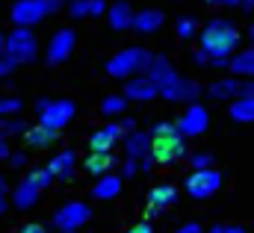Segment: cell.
Masks as SVG:
<instances>
[{"instance_id":"obj_1","label":"cell","mask_w":254,"mask_h":233,"mask_svg":"<svg viewBox=\"0 0 254 233\" xmlns=\"http://www.w3.org/2000/svg\"><path fill=\"white\" fill-rule=\"evenodd\" d=\"M240 42H243V33L228 18H213L198 33V51H204L210 57V68H228Z\"/></svg>"},{"instance_id":"obj_2","label":"cell","mask_w":254,"mask_h":233,"mask_svg":"<svg viewBox=\"0 0 254 233\" xmlns=\"http://www.w3.org/2000/svg\"><path fill=\"white\" fill-rule=\"evenodd\" d=\"M190 145L187 136L178 130L175 121H157L151 130V157L157 166H175L181 160H187Z\"/></svg>"},{"instance_id":"obj_3","label":"cell","mask_w":254,"mask_h":233,"mask_svg":"<svg viewBox=\"0 0 254 233\" xmlns=\"http://www.w3.org/2000/svg\"><path fill=\"white\" fill-rule=\"evenodd\" d=\"M148 62H151V51H145V48H125L116 57L107 59V74L116 77V80H130L136 74H145Z\"/></svg>"},{"instance_id":"obj_4","label":"cell","mask_w":254,"mask_h":233,"mask_svg":"<svg viewBox=\"0 0 254 233\" xmlns=\"http://www.w3.org/2000/svg\"><path fill=\"white\" fill-rule=\"evenodd\" d=\"M6 57L15 65H30L39 57V39H36L33 27H15L6 33Z\"/></svg>"},{"instance_id":"obj_5","label":"cell","mask_w":254,"mask_h":233,"mask_svg":"<svg viewBox=\"0 0 254 233\" xmlns=\"http://www.w3.org/2000/svg\"><path fill=\"white\" fill-rule=\"evenodd\" d=\"M60 9H63V0H15L9 15L15 27H33Z\"/></svg>"},{"instance_id":"obj_6","label":"cell","mask_w":254,"mask_h":233,"mask_svg":"<svg viewBox=\"0 0 254 233\" xmlns=\"http://www.w3.org/2000/svg\"><path fill=\"white\" fill-rule=\"evenodd\" d=\"M36 107H39V124L48 127V130H54V133H60L63 127H68L74 121V116H77V107L68 98H57V101L42 98Z\"/></svg>"},{"instance_id":"obj_7","label":"cell","mask_w":254,"mask_h":233,"mask_svg":"<svg viewBox=\"0 0 254 233\" xmlns=\"http://www.w3.org/2000/svg\"><path fill=\"white\" fill-rule=\"evenodd\" d=\"M184 186H187V195L195 198V201L213 198L222 189V172L219 169H192Z\"/></svg>"},{"instance_id":"obj_8","label":"cell","mask_w":254,"mask_h":233,"mask_svg":"<svg viewBox=\"0 0 254 233\" xmlns=\"http://www.w3.org/2000/svg\"><path fill=\"white\" fill-rule=\"evenodd\" d=\"M86 222H92V207L83 201H68L54 213V228L57 231H80Z\"/></svg>"},{"instance_id":"obj_9","label":"cell","mask_w":254,"mask_h":233,"mask_svg":"<svg viewBox=\"0 0 254 233\" xmlns=\"http://www.w3.org/2000/svg\"><path fill=\"white\" fill-rule=\"evenodd\" d=\"M122 142H125L127 160H136L142 172H151V169L157 166V163H154V157H151V133L133 130V133H127Z\"/></svg>"},{"instance_id":"obj_10","label":"cell","mask_w":254,"mask_h":233,"mask_svg":"<svg viewBox=\"0 0 254 233\" xmlns=\"http://www.w3.org/2000/svg\"><path fill=\"white\" fill-rule=\"evenodd\" d=\"M160 98L163 101H169V104H198V98H201V86L195 83V80H187V77H175L172 83H166L163 89H160Z\"/></svg>"},{"instance_id":"obj_11","label":"cell","mask_w":254,"mask_h":233,"mask_svg":"<svg viewBox=\"0 0 254 233\" xmlns=\"http://www.w3.org/2000/svg\"><path fill=\"white\" fill-rule=\"evenodd\" d=\"M74 45H77V33H74L71 27H63V30H57V33L51 36V42H48V48H45V59H48L51 65H63V62L71 59Z\"/></svg>"},{"instance_id":"obj_12","label":"cell","mask_w":254,"mask_h":233,"mask_svg":"<svg viewBox=\"0 0 254 233\" xmlns=\"http://www.w3.org/2000/svg\"><path fill=\"white\" fill-rule=\"evenodd\" d=\"M175 124H178V130H181L187 139H195V136L207 133V127H210V113H207V107H201V104H190V107L184 110V116L178 118Z\"/></svg>"},{"instance_id":"obj_13","label":"cell","mask_w":254,"mask_h":233,"mask_svg":"<svg viewBox=\"0 0 254 233\" xmlns=\"http://www.w3.org/2000/svg\"><path fill=\"white\" fill-rule=\"evenodd\" d=\"M178 204V189H175V183H157L151 192H148V201H145V213H148V219H157V216H163L169 207H175Z\"/></svg>"},{"instance_id":"obj_14","label":"cell","mask_w":254,"mask_h":233,"mask_svg":"<svg viewBox=\"0 0 254 233\" xmlns=\"http://www.w3.org/2000/svg\"><path fill=\"white\" fill-rule=\"evenodd\" d=\"M125 95L127 101H139V104H148V101H154V98H160V89H157V83L148 77V74H136V77H130L125 80Z\"/></svg>"},{"instance_id":"obj_15","label":"cell","mask_w":254,"mask_h":233,"mask_svg":"<svg viewBox=\"0 0 254 233\" xmlns=\"http://www.w3.org/2000/svg\"><path fill=\"white\" fill-rule=\"evenodd\" d=\"M122 139H125V127L119 121H110V124H104L101 130H95L89 136V148L92 151H113L116 142H122Z\"/></svg>"},{"instance_id":"obj_16","label":"cell","mask_w":254,"mask_h":233,"mask_svg":"<svg viewBox=\"0 0 254 233\" xmlns=\"http://www.w3.org/2000/svg\"><path fill=\"white\" fill-rule=\"evenodd\" d=\"M145 74L157 83V89H163L166 83H172L175 77H178V71H175V65H172V59L163 57V54H151V62H148V68H145Z\"/></svg>"},{"instance_id":"obj_17","label":"cell","mask_w":254,"mask_h":233,"mask_svg":"<svg viewBox=\"0 0 254 233\" xmlns=\"http://www.w3.org/2000/svg\"><path fill=\"white\" fill-rule=\"evenodd\" d=\"M48 169H51V175L57 177V180H71V177L77 175V154L71 148H65V151L51 157Z\"/></svg>"},{"instance_id":"obj_18","label":"cell","mask_w":254,"mask_h":233,"mask_svg":"<svg viewBox=\"0 0 254 233\" xmlns=\"http://www.w3.org/2000/svg\"><path fill=\"white\" fill-rule=\"evenodd\" d=\"M39 198H42V189H39L30 177H24V180L12 189V204H15L18 210H33V207L39 204Z\"/></svg>"},{"instance_id":"obj_19","label":"cell","mask_w":254,"mask_h":233,"mask_svg":"<svg viewBox=\"0 0 254 233\" xmlns=\"http://www.w3.org/2000/svg\"><path fill=\"white\" fill-rule=\"evenodd\" d=\"M163 24H166L163 9H139V12L133 15V30H136V33H142V36L157 33Z\"/></svg>"},{"instance_id":"obj_20","label":"cell","mask_w":254,"mask_h":233,"mask_svg":"<svg viewBox=\"0 0 254 233\" xmlns=\"http://www.w3.org/2000/svg\"><path fill=\"white\" fill-rule=\"evenodd\" d=\"M240 89H243V80L240 77H222L216 83L207 86V95L213 101H237L240 98Z\"/></svg>"},{"instance_id":"obj_21","label":"cell","mask_w":254,"mask_h":233,"mask_svg":"<svg viewBox=\"0 0 254 233\" xmlns=\"http://www.w3.org/2000/svg\"><path fill=\"white\" fill-rule=\"evenodd\" d=\"M228 71L234 77H243V80H254V45L252 48H243L237 51L231 62H228Z\"/></svg>"},{"instance_id":"obj_22","label":"cell","mask_w":254,"mask_h":233,"mask_svg":"<svg viewBox=\"0 0 254 233\" xmlns=\"http://www.w3.org/2000/svg\"><path fill=\"white\" fill-rule=\"evenodd\" d=\"M133 6L127 3V0H119L116 6H110L107 9V21H110V27L116 30V33H122V30H133Z\"/></svg>"},{"instance_id":"obj_23","label":"cell","mask_w":254,"mask_h":233,"mask_svg":"<svg viewBox=\"0 0 254 233\" xmlns=\"http://www.w3.org/2000/svg\"><path fill=\"white\" fill-rule=\"evenodd\" d=\"M113 166H116L113 151H92V154L83 160V169H86L89 175H95V177L110 175V172H113Z\"/></svg>"},{"instance_id":"obj_24","label":"cell","mask_w":254,"mask_h":233,"mask_svg":"<svg viewBox=\"0 0 254 233\" xmlns=\"http://www.w3.org/2000/svg\"><path fill=\"white\" fill-rule=\"evenodd\" d=\"M92 195L98 198V201H113V198H119L122 195V177L119 175H101L98 177V183L92 186Z\"/></svg>"},{"instance_id":"obj_25","label":"cell","mask_w":254,"mask_h":233,"mask_svg":"<svg viewBox=\"0 0 254 233\" xmlns=\"http://www.w3.org/2000/svg\"><path fill=\"white\" fill-rule=\"evenodd\" d=\"M107 12V3L104 0H71V6H68V15L71 18H98V15H104Z\"/></svg>"},{"instance_id":"obj_26","label":"cell","mask_w":254,"mask_h":233,"mask_svg":"<svg viewBox=\"0 0 254 233\" xmlns=\"http://www.w3.org/2000/svg\"><path fill=\"white\" fill-rule=\"evenodd\" d=\"M24 142H27L30 148H36V151H42V148H48L51 142H57V133L48 130V127H42V124H36V127H27Z\"/></svg>"},{"instance_id":"obj_27","label":"cell","mask_w":254,"mask_h":233,"mask_svg":"<svg viewBox=\"0 0 254 233\" xmlns=\"http://www.w3.org/2000/svg\"><path fill=\"white\" fill-rule=\"evenodd\" d=\"M231 118L237 124H254V98H237L231 101Z\"/></svg>"},{"instance_id":"obj_28","label":"cell","mask_w":254,"mask_h":233,"mask_svg":"<svg viewBox=\"0 0 254 233\" xmlns=\"http://www.w3.org/2000/svg\"><path fill=\"white\" fill-rule=\"evenodd\" d=\"M127 110V98L125 95H107L104 98V104H101V113L107 118H116V116H122Z\"/></svg>"},{"instance_id":"obj_29","label":"cell","mask_w":254,"mask_h":233,"mask_svg":"<svg viewBox=\"0 0 254 233\" xmlns=\"http://www.w3.org/2000/svg\"><path fill=\"white\" fill-rule=\"evenodd\" d=\"M21 110H24L21 98H15V95L0 98V118H15V116H21Z\"/></svg>"},{"instance_id":"obj_30","label":"cell","mask_w":254,"mask_h":233,"mask_svg":"<svg viewBox=\"0 0 254 233\" xmlns=\"http://www.w3.org/2000/svg\"><path fill=\"white\" fill-rule=\"evenodd\" d=\"M21 133H27V124L21 121V118H0V136H21Z\"/></svg>"},{"instance_id":"obj_31","label":"cell","mask_w":254,"mask_h":233,"mask_svg":"<svg viewBox=\"0 0 254 233\" xmlns=\"http://www.w3.org/2000/svg\"><path fill=\"white\" fill-rule=\"evenodd\" d=\"M175 30H178V39L190 42V39H195V36H198V21L184 15V18H178V27H175Z\"/></svg>"},{"instance_id":"obj_32","label":"cell","mask_w":254,"mask_h":233,"mask_svg":"<svg viewBox=\"0 0 254 233\" xmlns=\"http://www.w3.org/2000/svg\"><path fill=\"white\" fill-rule=\"evenodd\" d=\"M27 177H30V180H33V183H36L39 189H48V186H51V183L57 180V177L51 175V169H48V166H45V169H33V172H30Z\"/></svg>"},{"instance_id":"obj_33","label":"cell","mask_w":254,"mask_h":233,"mask_svg":"<svg viewBox=\"0 0 254 233\" xmlns=\"http://www.w3.org/2000/svg\"><path fill=\"white\" fill-rule=\"evenodd\" d=\"M190 166L192 169H213V154L210 151H195L190 157Z\"/></svg>"},{"instance_id":"obj_34","label":"cell","mask_w":254,"mask_h":233,"mask_svg":"<svg viewBox=\"0 0 254 233\" xmlns=\"http://www.w3.org/2000/svg\"><path fill=\"white\" fill-rule=\"evenodd\" d=\"M15 68H18V65H15L12 59L6 57V54H0V80H3V77H9V74H12Z\"/></svg>"},{"instance_id":"obj_35","label":"cell","mask_w":254,"mask_h":233,"mask_svg":"<svg viewBox=\"0 0 254 233\" xmlns=\"http://www.w3.org/2000/svg\"><path fill=\"white\" fill-rule=\"evenodd\" d=\"M15 233H48V228L39 225V222H27V225H21Z\"/></svg>"},{"instance_id":"obj_36","label":"cell","mask_w":254,"mask_h":233,"mask_svg":"<svg viewBox=\"0 0 254 233\" xmlns=\"http://www.w3.org/2000/svg\"><path fill=\"white\" fill-rule=\"evenodd\" d=\"M175 233H204V228H201L198 222H187V225H181Z\"/></svg>"},{"instance_id":"obj_37","label":"cell","mask_w":254,"mask_h":233,"mask_svg":"<svg viewBox=\"0 0 254 233\" xmlns=\"http://www.w3.org/2000/svg\"><path fill=\"white\" fill-rule=\"evenodd\" d=\"M9 163H12L15 169H21V166H27V154H24V151H15V154L9 157Z\"/></svg>"},{"instance_id":"obj_38","label":"cell","mask_w":254,"mask_h":233,"mask_svg":"<svg viewBox=\"0 0 254 233\" xmlns=\"http://www.w3.org/2000/svg\"><path fill=\"white\" fill-rule=\"evenodd\" d=\"M127 233H154V225L151 222H139V225H133Z\"/></svg>"},{"instance_id":"obj_39","label":"cell","mask_w":254,"mask_h":233,"mask_svg":"<svg viewBox=\"0 0 254 233\" xmlns=\"http://www.w3.org/2000/svg\"><path fill=\"white\" fill-rule=\"evenodd\" d=\"M240 98H254V80H243V89H240Z\"/></svg>"},{"instance_id":"obj_40","label":"cell","mask_w":254,"mask_h":233,"mask_svg":"<svg viewBox=\"0 0 254 233\" xmlns=\"http://www.w3.org/2000/svg\"><path fill=\"white\" fill-rule=\"evenodd\" d=\"M12 157V148H9V139L0 136V160H9Z\"/></svg>"},{"instance_id":"obj_41","label":"cell","mask_w":254,"mask_h":233,"mask_svg":"<svg viewBox=\"0 0 254 233\" xmlns=\"http://www.w3.org/2000/svg\"><path fill=\"white\" fill-rule=\"evenodd\" d=\"M136 172H142L139 163H136V160H125V177H133Z\"/></svg>"},{"instance_id":"obj_42","label":"cell","mask_w":254,"mask_h":233,"mask_svg":"<svg viewBox=\"0 0 254 233\" xmlns=\"http://www.w3.org/2000/svg\"><path fill=\"white\" fill-rule=\"evenodd\" d=\"M210 3H213V6H225V9H237L243 0H210Z\"/></svg>"},{"instance_id":"obj_43","label":"cell","mask_w":254,"mask_h":233,"mask_svg":"<svg viewBox=\"0 0 254 233\" xmlns=\"http://www.w3.org/2000/svg\"><path fill=\"white\" fill-rule=\"evenodd\" d=\"M225 233H246V228H240V225H228Z\"/></svg>"},{"instance_id":"obj_44","label":"cell","mask_w":254,"mask_h":233,"mask_svg":"<svg viewBox=\"0 0 254 233\" xmlns=\"http://www.w3.org/2000/svg\"><path fill=\"white\" fill-rule=\"evenodd\" d=\"M240 9H246V12H254V0H243V3H240Z\"/></svg>"},{"instance_id":"obj_45","label":"cell","mask_w":254,"mask_h":233,"mask_svg":"<svg viewBox=\"0 0 254 233\" xmlns=\"http://www.w3.org/2000/svg\"><path fill=\"white\" fill-rule=\"evenodd\" d=\"M0 54H6V33L0 30Z\"/></svg>"},{"instance_id":"obj_46","label":"cell","mask_w":254,"mask_h":233,"mask_svg":"<svg viewBox=\"0 0 254 233\" xmlns=\"http://www.w3.org/2000/svg\"><path fill=\"white\" fill-rule=\"evenodd\" d=\"M6 207H9V201H6V195H0V216L6 213Z\"/></svg>"},{"instance_id":"obj_47","label":"cell","mask_w":254,"mask_h":233,"mask_svg":"<svg viewBox=\"0 0 254 233\" xmlns=\"http://www.w3.org/2000/svg\"><path fill=\"white\" fill-rule=\"evenodd\" d=\"M204 233H225V228H222V225H216V228H210V231H204Z\"/></svg>"},{"instance_id":"obj_48","label":"cell","mask_w":254,"mask_h":233,"mask_svg":"<svg viewBox=\"0 0 254 233\" xmlns=\"http://www.w3.org/2000/svg\"><path fill=\"white\" fill-rule=\"evenodd\" d=\"M249 39H252V42H254V24H252V27H249Z\"/></svg>"},{"instance_id":"obj_49","label":"cell","mask_w":254,"mask_h":233,"mask_svg":"<svg viewBox=\"0 0 254 233\" xmlns=\"http://www.w3.org/2000/svg\"><path fill=\"white\" fill-rule=\"evenodd\" d=\"M57 233H77V231H57Z\"/></svg>"}]
</instances>
